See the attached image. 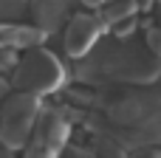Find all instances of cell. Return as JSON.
<instances>
[{
  "label": "cell",
  "mask_w": 161,
  "mask_h": 158,
  "mask_svg": "<svg viewBox=\"0 0 161 158\" xmlns=\"http://www.w3.org/2000/svg\"><path fill=\"white\" fill-rule=\"evenodd\" d=\"M45 40V31H40L37 25H23L14 20L0 23V48H31L40 45Z\"/></svg>",
  "instance_id": "cell-8"
},
{
  "label": "cell",
  "mask_w": 161,
  "mask_h": 158,
  "mask_svg": "<svg viewBox=\"0 0 161 158\" xmlns=\"http://www.w3.org/2000/svg\"><path fill=\"white\" fill-rule=\"evenodd\" d=\"M150 8H156V20H158V28H161V0H153Z\"/></svg>",
  "instance_id": "cell-15"
},
{
  "label": "cell",
  "mask_w": 161,
  "mask_h": 158,
  "mask_svg": "<svg viewBox=\"0 0 161 158\" xmlns=\"http://www.w3.org/2000/svg\"><path fill=\"white\" fill-rule=\"evenodd\" d=\"M102 34V20L99 14H88V11H76L71 20H68V28H65V54L79 59Z\"/></svg>",
  "instance_id": "cell-6"
},
{
  "label": "cell",
  "mask_w": 161,
  "mask_h": 158,
  "mask_svg": "<svg viewBox=\"0 0 161 158\" xmlns=\"http://www.w3.org/2000/svg\"><path fill=\"white\" fill-rule=\"evenodd\" d=\"M37 113H40V96L14 90L0 110V144L11 150L25 147L31 127L37 122Z\"/></svg>",
  "instance_id": "cell-4"
},
{
  "label": "cell",
  "mask_w": 161,
  "mask_h": 158,
  "mask_svg": "<svg viewBox=\"0 0 161 158\" xmlns=\"http://www.w3.org/2000/svg\"><path fill=\"white\" fill-rule=\"evenodd\" d=\"M68 6H71V0H31V3H25V14H31V25L51 34L68 17Z\"/></svg>",
  "instance_id": "cell-7"
},
{
  "label": "cell",
  "mask_w": 161,
  "mask_h": 158,
  "mask_svg": "<svg viewBox=\"0 0 161 158\" xmlns=\"http://www.w3.org/2000/svg\"><path fill=\"white\" fill-rule=\"evenodd\" d=\"M62 158H96V153L88 150V147H68Z\"/></svg>",
  "instance_id": "cell-12"
},
{
  "label": "cell",
  "mask_w": 161,
  "mask_h": 158,
  "mask_svg": "<svg viewBox=\"0 0 161 158\" xmlns=\"http://www.w3.org/2000/svg\"><path fill=\"white\" fill-rule=\"evenodd\" d=\"M25 14V0H0V23L20 20Z\"/></svg>",
  "instance_id": "cell-10"
},
{
  "label": "cell",
  "mask_w": 161,
  "mask_h": 158,
  "mask_svg": "<svg viewBox=\"0 0 161 158\" xmlns=\"http://www.w3.org/2000/svg\"><path fill=\"white\" fill-rule=\"evenodd\" d=\"M144 48H147L150 54L161 57V28H158V25L144 28Z\"/></svg>",
  "instance_id": "cell-11"
},
{
  "label": "cell",
  "mask_w": 161,
  "mask_h": 158,
  "mask_svg": "<svg viewBox=\"0 0 161 158\" xmlns=\"http://www.w3.org/2000/svg\"><path fill=\"white\" fill-rule=\"evenodd\" d=\"M68 130H71L68 116L59 107H40L37 122L31 127V136L25 141L23 158H57V153L65 147Z\"/></svg>",
  "instance_id": "cell-5"
},
{
  "label": "cell",
  "mask_w": 161,
  "mask_h": 158,
  "mask_svg": "<svg viewBox=\"0 0 161 158\" xmlns=\"http://www.w3.org/2000/svg\"><path fill=\"white\" fill-rule=\"evenodd\" d=\"M82 85H153L161 79V57L127 40H96L74 65Z\"/></svg>",
  "instance_id": "cell-2"
},
{
  "label": "cell",
  "mask_w": 161,
  "mask_h": 158,
  "mask_svg": "<svg viewBox=\"0 0 161 158\" xmlns=\"http://www.w3.org/2000/svg\"><path fill=\"white\" fill-rule=\"evenodd\" d=\"M8 90H11V85H8V79L6 76H0V102L8 96Z\"/></svg>",
  "instance_id": "cell-13"
},
{
  "label": "cell",
  "mask_w": 161,
  "mask_h": 158,
  "mask_svg": "<svg viewBox=\"0 0 161 158\" xmlns=\"http://www.w3.org/2000/svg\"><path fill=\"white\" fill-rule=\"evenodd\" d=\"M96 158H127V150L113 141V139H105V136H96Z\"/></svg>",
  "instance_id": "cell-9"
},
{
  "label": "cell",
  "mask_w": 161,
  "mask_h": 158,
  "mask_svg": "<svg viewBox=\"0 0 161 158\" xmlns=\"http://www.w3.org/2000/svg\"><path fill=\"white\" fill-rule=\"evenodd\" d=\"M93 136L119 141L125 150L161 144V93L153 88H127L116 93H91L82 113Z\"/></svg>",
  "instance_id": "cell-1"
},
{
  "label": "cell",
  "mask_w": 161,
  "mask_h": 158,
  "mask_svg": "<svg viewBox=\"0 0 161 158\" xmlns=\"http://www.w3.org/2000/svg\"><path fill=\"white\" fill-rule=\"evenodd\" d=\"M0 158H14V150L6 147V144H0Z\"/></svg>",
  "instance_id": "cell-14"
},
{
  "label": "cell",
  "mask_w": 161,
  "mask_h": 158,
  "mask_svg": "<svg viewBox=\"0 0 161 158\" xmlns=\"http://www.w3.org/2000/svg\"><path fill=\"white\" fill-rule=\"evenodd\" d=\"M62 79H65V68H62L59 57L45 51L42 45H31L14 62V76H11L8 85L14 90L42 96V93H51V90L62 88Z\"/></svg>",
  "instance_id": "cell-3"
}]
</instances>
